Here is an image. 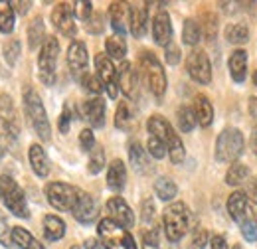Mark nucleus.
Returning a JSON list of instances; mask_svg holds the SVG:
<instances>
[{
    "mask_svg": "<svg viewBox=\"0 0 257 249\" xmlns=\"http://www.w3.org/2000/svg\"><path fill=\"white\" fill-rule=\"evenodd\" d=\"M162 225H164V233H166L168 241H172V243L180 241L190 225V212H188L186 204H182V202L170 204L162 214Z\"/></svg>",
    "mask_w": 257,
    "mask_h": 249,
    "instance_id": "obj_1",
    "label": "nucleus"
},
{
    "mask_svg": "<svg viewBox=\"0 0 257 249\" xmlns=\"http://www.w3.org/2000/svg\"><path fill=\"white\" fill-rule=\"evenodd\" d=\"M24 109H26L28 121L36 131V135L42 141H50V137H52L50 121H48V115H46V109H44V103H42L40 95L36 93L32 87L24 89Z\"/></svg>",
    "mask_w": 257,
    "mask_h": 249,
    "instance_id": "obj_2",
    "label": "nucleus"
},
{
    "mask_svg": "<svg viewBox=\"0 0 257 249\" xmlns=\"http://www.w3.org/2000/svg\"><path fill=\"white\" fill-rule=\"evenodd\" d=\"M0 202L16 216V218H30V210L26 204V196L18 182L10 174L0 176Z\"/></svg>",
    "mask_w": 257,
    "mask_h": 249,
    "instance_id": "obj_3",
    "label": "nucleus"
},
{
    "mask_svg": "<svg viewBox=\"0 0 257 249\" xmlns=\"http://www.w3.org/2000/svg\"><path fill=\"white\" fill-rule=\"evenodd\" d=\"M97 233L105 249H137L133 235L113 219L103 218L97 223Z\"/></svg>",
    "mask_w": 257,
    "mask_h": 249,
    "instance_id": "obj_4",
    "label": "nucleus"
},
{
    "mask_svg": "<svg viewBox=\"0 0 257 249\" xmlns=\"http://www.w3.org/2000/svg\"><path fill=\"white\" fill-rule=\"evenodd\" d=\"M139 63H141V73L145 77L149 91L157 99H162V95L166 93V75H164L161 62L157 60V56L153 52H143L139 58Z\"/></svg>",
    "mask_w": 257,
    "mask_h": 249,
    "instance_id": "obj_5",
    "label": "nucleus"
},
{
    "mask_svg": "<svg viewBox=\"0 0 257 249\" xmlns=\"http://www.w3.org/2000/svg\"><path fill=\"white\" fill-rule=\"evenodd\" d=\"M60 54V44L58 38L48 36L46 42L40 48L38 54V67H40V79L44 85H54L56 83V63Z\"/></svg>",
    "mask_w": 257,
    "mask_h": 249,
    "instance_id": "obj_6",
    "label": "nucleus"
},
{
    "mask_svg": "<svg viewBox=\"0 0 257 249\" xmlns=\"http://www.w3.org/2000/svg\"><path fill=\"white\" fill-rule=\"evenodd\" d=\"M243 135L239 129H224L216 141V160L218 162H235L243 153Z\"/></svg>",
    "mask_w": 257,
    "mask_h": 249,
    "instance_id": "obj_7",
    "label": "nucleus"
},
{
    "mask_svg": "<svg viewBox=\"0 0 257 249\" xmlns=\"http://www.w3.org/2000/svg\"><path fill=\"white\" fill-rule=\"evenodd\" d=\"M46 196H48V202L52 208H56L60 212H71L77 202L79 188L69 186L65 182H52L46 188Z\"/></svg>",
    "mask_w": 257,
    "mask_h": 249,
    "instance_id": "obj_8",
    "label": "nucleus"
},
{
    "mask_svg": "<svg viewBox=\"0 0 257 249\" xmlns=\"http://www.w3.org/2000/svg\"><path fill=\"white\" fill-rule=\"evenodd\" d=\"M186 71L196 83L208 85L212 81V65L204 50H192L186 58Z\"/></svg>",
    "mask_w": 257,
    "mask_h": 249,
    "instance_id": "obj_9",
    "label": "nucleus"
},
{
    "mask_svg": "<svg viewBox=\"0 0 257 249\" xmlns=\"http://www.w3.org/2000/svg\"><path fill=\"white\" fill-rule=\"evenodd\" d=\"M95 69H97V77L103 83V87L107 89L109 97L115 99L117 93H119V71L115 69L113 62L107 58V54L95 56Z\"/></svg>",
    "mask_w": 257,
    "mask_h": 249,
    "instance_id": "obj_10",
    "label": "nucleus"
},
{
    "mask_svg": "<svg viewBox=\"0 0 257 249\" xmlns=\"http://www.w3.org/2000/svg\"><path fill=\"white\" fill-rule=\"evenodd\" d=\"M52 22L58 28L60 34H64L65 38H73L77 26H75V6L69 2H60L54 6L52 10Z\"/></svg>",
    "mask_w": 257,
    "mask_h": 249,
    "instance_id": "obj_11",
    "label": "nucleus"
},
{
    "mask_svg": "<svg viewBox=\"0 0 257 249\" xmlns=\"http://www.w3.org/2000/svg\"><path fill=\"white\" fill-rule=\"evenodd\" d=\"M71 214L79 223H85V225L93 223L97 219V204L93 200V196L83 192V190H79V196H77V202H75Z\"/></svg>",
    "mask_w": 257,
    "mask_h": 249,
    "instance_id": "obj_12",
    "label": "nucleus"
},
{
    "mask_svg": "<svg viewBox=\"0 0 257 249\" xmlns=\"http://www.w3.org/2000/svg\"><path fill=\"white\" fill-rule=\"evenodd\" d=\"M128 28L135 38H143L149 28V2L128 6Z\"/></svg>",
    "mask_w": 257,
    "mask_h": 249,
    "instance_id": "obj_13",
    "label": "nucleus"
},
{
    "mask_svg": "<svg viewBox=\"0 0 257 249\" xmlns=\"http://www.w3.org/2000/svg\"><path fill=\"white\" fill-rule=\"evenodd\" d=\"M107 212H109V219H113L115 223L123 225L125 229L133 227V223H135L133 210L128 208L127 202H125L121 196H113V198L107 202Z\"/></svg>",
    "mask_w": 257,
    "mask_h": 249,
    "instance_id": "obj_14",
    "label": "nucleus"
},
{
    "mask_svg": "<svg viewBox=\"0 0 257 249\" xmlns=\"http://www.w3.org/2000/svg\"><path fill=\"white\" fill-rule=\"evenodd\" d=\"M87 48L83 42L75 40L69 44L67 48V65L71 69V73L77 77V75H83V71L87 69Z\"/></svg>",
    "mask_w": 257,
    "mask_h": 249,
    "instance_id": "obj_15",
    "label": "nucleus"
},
{
    "mask_svg": "<svg viewBox=\"0 0 257 249\" xmlns=\"http://www.w3.org/2000/svg\"><path fill=\"white\" fill-rule=\"evenodd\" d=\"M119 71V87L121 91L127 95L128 99H137L139 97V73L133 69V63L123 62Z\"/></svg>",
    "mask_w": 257,
    "mask_h": 249,
    "instance_id": "obj_16",
    "label": "nucleus"
},
{
    "mask_svg": "<svg viewBox=\"0 0 257 249\" xmlns=\"http://www.w3.org/2000/svg\"><path fill=\"white\" fill-rule=\"evenodd\" d=\"M153 38L159 46H164V48L172 44V22H170L168 12L159 10L157 16L153 18Z\"/></svg>",
    "mask_w": 257,
    "mask_h": 249,
    "instance_id": "obj_17",
    "label": "nucleus"
},
{
    "mask_svg": "<svg viewBox=\"0 0 257 249\" xmlns=\"http://www.w3.org/2000/svg\"><path fill=\"white\" fill-rule=\"evenodd\" d=\"M147 129H149V133H151V137H157L159 141H162L164 145H166V151H168V145L178 137L176 133H174V129L170 127V123L161 117V115H153L151 119H149V123H147Z\"/></svg>",
    "mask_w": 257,
    "mask_h": 249,
    "instance_id": "obj_18",
    "label": "nucleus"
},
{
    "mask_svg": "<svg viewBox=\"0 0 257 249\" xmlns=\"http://www.w3.org/2000/svg\"><path fill=\"white\" fill-rule=\"evenodd\" d=\"M227 214L233 221H243L245 218L251 216V210H249V202H247V196L243 192H233L229 198H227Z\"/></svg>",
    "mask_w": 257,
    "mask_h": 249,
    "instance_id": "obj_19",
    "label": "nucleus"
},
{
    "mask_svg": "<svg viewBox=\"0 0 257 249\" xmlns=\"http://www.w3.org/2000/svg\"><path fill=\"white\" fill-rule=\"evenodd\" d=\"M81 109H83V117L93 129H101L105 125V101L101 97L87 99Z\"/></svg>",
    "mask_w": 257,
    "mask_h": 249,
    "instance_id": "obj_20",
    "label": "nucleus"
},
{
    "mask_svg": "<svg viewBox=\"0 0 257 249\" xmlns=\"http://www.w3.org/2000/svg\"><path fill=\"white\" fill-rule=\"evenodd\" d=\"M227 67H229L231 79H233L235 83H243L245 73H247V52H245V50H235V52H231Z\"/></svg>",
    "mask_w": 257,
    "mask_h": 249,
    "instance_id": "obj_21",
    "label": "nucleus"
},
{
    "mask_svg": "<svg viewBox=\"0 0 257 249\" xmlns=\"http://www.w3.org/2000/svg\"><path fill=\"white\" fill-rule=\"evenodd\" d=\"M127 184V168H125V162L123 160H113L109 164V170H107V186L111 188L113 192H121Z\"/></svg>",
    "mask_w": 257,
    "mask_h": 249,
    "instance_id": "obj_22",
    "label": "nucleus"
},
{
    "mask_svg": "<svg viewBox=\"0 0 257 249\" xmlns=\"http://www.w3.org/2000/svg\"><path fill=\"white\" fill-rule=\"evenodd\" d=\"M109 16H111V26L115 30V36H125L128 20V4L113 2L111 8H109Z\"/></svg>",
    "mask_w": 257,
    "mask_h": 249,
    "instance_id": "obj_23",
    "label": "nucleus"
},
{
    "mask_svg": "<svg viewBox=\"0 0 257 249\" xmlns=\"http://www.w3.org/2000/svg\"><path fill=\"white\" fill-rule=\"evenodd\" d=\"M28 158H30V166H32L36 176L46 178L50 174V160H48L46 151L42 149V145H32L30 153H28Z\"/></svg>",
    "mask_w": 257,
    "mask_h": 249,
    "instance_id": "obj_24",
    "label": "nucleus"
},
{
    "mask_svg": "<svg viewBox=\"0 0 257 249\" xmlns=\"http://www.w3.org/2000/svg\"><path fill=\"white\" fill-rule=\"evenodd\" d=\"M194 115L200 127H210L214 121V107L206 95H196L194 99Z\"/></svg>",
    "mask_w": 257,
    "mask_h": 249,
    "instance_id": "obj_25",
    "label": "nucleus"
},
{
    "mask_svg": "<svg viewBox=\"0 0 257 249\" xmlns=\"http://www.w3.org/2000/svg\"><path fill=\"white\" fill-rule=\"evenodd\" d=\"M128 160L133 164V168L139 172V174H147L151 170L149 166V158H147V151L141 147L139 141H133L128 145Z\"/></svg>",
    "mask_w": 257,
    "mask_h": 249,
    "instance_id": "obj_26",
    "label": "nucleus"
},
{
    "mask_svg": "<svg viewBox=\"0 0 257 249\" xmlns=\"http://www.w3.org/2000/svg\"><path fill=\"white\" fill-rule=\"evenodd\" d=\"M44 235L48 241H58L65 235V223L62 218L50 214L44 218Z\"/></svg>",
    "mask_w": 257,
    "mask_h": 249,
    "instance_id": "obj_27",
    "label": "nucleus"
},
{
    "mask_svg": "<svg viewBox=\"0 0 257 249\" xmlns=\"http://www.w3.org/2000/svg\"><path fill=\"white\" fill-rule=\"evenodd\" d=\"M12 243L18 249H46L24 227H12Z\"/></svg>",
    "mask_w": 257,
    "mask_h": 249,
    "instance_id": "obj_28",
    "label": "nucleus"
},
{
    "mask_svg": "<svg viewBox=\"0 0 257 249\" xmlns=\"http://www.w3.org/2000/svg\"><path fill=\"white\" fill-rule=\"evenodd\" d=\"M105 50L109 60H123L127 54V42L123 36H111L105 42Z\"/></svg>",
    "mask_w": 257,
    "mask_h": 249,
    "instance_id": "obj_29",
    "label": "nucleus"
},
{
    "mask_svg": "<svg viewBox=\"0 0 257 249\" xmlns=\"http://www.w3.org/2000/svg\"><path fill=\"white\" fill-rule=\"evenodd\" d=\"M247 176H249V170H247L245 164H241V162H231V166H229L227 172H225V184H229V186H239V184H243V182L247 180Z\"/></svg>",
    "mask_w": 257,
    "mask_h": 249,
    "instance_id": "obj_30",
    "label": "nucleus"
},
{
    "mask_svg": "<svg viewBox=\"0 0 257 249\" xmlns=\"http://www.w3.org/2000/svg\"><path fill=\"white\" fill-rule=\"evenodd\" d=\"M133 123H135V117H133V111H131L128 103L121 101L119 107H117V113H115V127L121 129V131H131Z\"/></svg>",
    "mask_w": 257,
    "mask_h": 249,
    "instance_id": "obj_31",
    "label": "nucleus"
},
{
    "mask_svg": "<svg viewBox=\"0 0 257 249\" xmlns=\"http://www.w3.org/2000/svg\"><path fill=\"white\" fill-rule=\"evenodd\" d=\"M155 192H157V196L161 198L162 202H170V200H174L178 188H176V184H174L170 178L161 176V178H157V182H155Z\"/></svg>",
    "mask_w": 257,
    "mask_h": 249,
    "instance_id": "obj_32",
    "label": "nucleus"
},
{
    "mask_svg": "<svg viewBox=\"0 0 257 249\" xmlns=\"http://www.w3.org/2000/svg\"><path fill=\"white\" fill-rule=\"evenodd\" d=\"M225 40L229 44H235V46L245 44L249 40V30H247L245 24H229L225 28Z\"/></svg>",
    "mask_w": 257,
    "mask_h": 249,
    "instance_id": "obj_33",
    "label": "nucleus"
},
{
    "mask_svg": "<svg viewBox=\"0 0 257 249\" xmlns=\"http://www.w3.org/2000/svg\"><path fill=\"white\" fill-rule=\"evenodd\" d=\"M182 40H184V44H188V46H196V44H200V40H202V28L198 26V22H196V20L188 18V20L184 22V28H182Z\"/></svg>",
    "mask_w": 257,
    "mask_h": 249,
    "instance_id": "obj_34",
    "label": "nucleus"
},
{
    "mask_svg": "<svg viewBox=\"0 0 257 249\" xmlns=\"http://www.w3.org/2000/svg\"><path fill=\"white\" fill-rule=\"evenodd\" d=\"M14 30V8L10 2H0V32L10 34Z\"/></svg>",
    "mask_w": 257,
    "mask_h": 249,
    "instance_id": "obj_35",
    "label": "nucleus"
},
{
    "mask_svg": "<svg viewBox=\"0 0 257 249\" xmlns=\"http://www.w3.org/2000/svg\"><path fill=\"white\" fill-rule=\"evenodd\" d=\"M44 42H46V38H44V22H42V18H34L30 22V26H28V44H30L32 50H36Z\"/></svg>",
    "mask_w": 257,
    "mask_h": 249,
    "instance_id": "obj_36",
    "label": "nucleus"
},
{
    "mask_svg": "<svg viewBox=\"0 0 257 249\" xmlns=\"http://www.w3.org/2000/svg\"><path fill=\"white\" fill-rule=\"evenodd\" d=\"M176 119H178V127L182 133H190L194 127H196V115L190 107H180L178 113H176Z\"/></svg>",
    "mask_w": 257,
    "mask_h": 249,
    "instance_id": "obj_37",
    "label": "nucleus"
},
{
    "mask_svg": "<svg viewBox=\"0 0 257 249\" xmlns=\"http://www.w3.org/2000/svg\"><path fill=\"white\" fill-rule=\"evenodd\" d=\"M103 168H105V151H103L101 147H95V149L89 153L87 170H89V174H99Z\"/></svg>",
    "mask_w": 257,
    "mask_h": 249,
    "instance_id": "obj_38",
    "label": "nucleus"
},
{
    "mask_svg": "<svg viewBox=\"0 0 257 249\" xmlns=\"http://www.w3.org/2000/svg\"><path fill=\"white\" fill-rule=\"evenodd\" d=\"M239 229H241V233L247 241H257V221L253 218V214L243 221H239Z\"/></svg>",
    "mask_w": 257,
    "mask_h": 249,
    "instance_id": "obj_39",
    "label": "nucleus"
},
{
    "mask_svg": "<svg viewBox=\"0 0 257 249\" xmlns=\"http://www.w3.org/2000/svg\"><path fill=\"white\" fill-rule=\"evenodd\" d=\"M81 85H83V89H87L89 93L99 95L101 91H103V83L99 81V77H97V75H91V73H87V71L81 75Z\"/></svg>",
    "mask_w": 257,
    "mask_h": 249,
    "instance_id": "obj_40",
    "label": "nucleus"
},
{
    "mask_svg": "<svg viewBox=\"0 0 257 249\" xmlns=\"http://www.w3.org/2000/svg\"><path fill=\"white\" fill-rule=\"evenodd\" d=\"M143 249H161V239H159V229H147L143 233Z\"/></svg>",
    "mask_w": 257,
    "mask_h": 249,
    "instance_id": "obj_41",
    "label": "nucleus"
},
{
    "mask_svg": "<svg viewBox=\"0 0 257 249\" xmlns=\"http://www.w3.org/2000/svg\"><path fill=\"white\" fill-rule=\"evenodd\" d=\"M147 149H149V155L153 158H164V155H166V145L162 141H159L157 137H149Z\"/></svg>",
    "mask_w": 257,
    "mask_h": 249,
    "instance_id": "obj_42",
    "label": "nucleus"
},
{
    "mask_svg": "<svg viewBox=\"0 0 257 249\" xmlns=\"http://www.w3.org/2000/svg\"><path fill=\"white\" fill-rule=\"evenodd\" d=\"M18 54H20V42L18 40H10V42L4 44V58H6V62L10 63V65L16 63Z\"/></svg>",
    "mask_w": 257,
    "mask_h": 249,
    "instance_id": "obj_43",
    "label": "nucleus"
},
{
    "mask_svg": "<svg viewBox=\"0 0 257 249\" xmlns=\"http://www.w3.org/2000/svg\"><path fill=\"white\" fill-rule=\"evenodd\" d=\"M71 121H73V107H71V103L67 101V103L64 105L62 115H60V123H58V127H60V133H67V131H69V125H71Z\"/></svg>",
    "mask_w": 257,
    "mask_h": 249,
    "instance_id": "obj_44",
    "label": "nucleus"
},
{
    "mask_svg": "<svg viewBox=\"0 0 257 249\" xmlns=\"http://www.w3.org/2000/svg\"><path fill=\"white\" fill-rule=\"evenodd\" d=\"M79 145H81V149L87 151V153H91V151L95 149V137H93V131H91V129H83V131L79 133Z\"/></svg>",
    "mask_w": 257,
    "mask_h": 249,
    "instance_id": "obj_45",
    "label": "nucleus"
},
{
    "mask_svg": "<svg viewBox=\"0 0 257 249\" xmlns=\"http://www.w3.org/2000/svg\"><path fill=\"white\" fill-rule=\"evenodd\" d=\"M0 243L4 247H10L12 245V229L8 225V221L4 216H0Z\"/></svg>",
    "mask_w": 257,
    "mask_h": 249,
    "instance_id": "obj_46",
    "label": "nucleus"
},
{
    "mask_svg": "<svg viewBox=\"0 0 257 249\" xmlns=\"http://www.w3.org/2000/svg\"><path fill=\"white\" fill-rule=\"evenodd\" d=\"M206 243H208V233H206L204 229H196L188 249H204L206 247Z\"/></svg>",
    "mask_w": 257,
    "mask_h": 249,
    "instance_id": "obj_47",
    "label": "nucleus"
},
{
    "mask_svg": "<svg viewBox=\"0 0 257 249\" xmlns=\"http://www.w3.org/2000/svg\"><path fill=\"white\" fill-rule=\"evenodd\" d=\"M75 8H77V12H79V18H81L83 22H89V18H91V10H93V4H91V2H77V4H75Z\"/></svg>",
    "mask_w": 257,
    "mask_h": 249,
    "instance_id": "obj_48",
    "label": "nucleus"
},
{
    "mask_svg": "<svg viewBox=\"0 0 257 249\" xmlns=\"http://www.w3.org/2000/svg\"><path fill=\"white\" fill-rule=\"evenodd\" d=\"M166 62L170 63V65H176V63L180 62V50H178V46H174V44H168L166 46Z\"/></svg>",
    "mask_w": 257,
    "mask_h": 249,
    "instance_id": "obj_49",
    "label": "nucleus"
},
{
    "mask_svg": "<svg viewBox=\"0 0 257 249\" xmlns=\"http://www.w3.org/2000/svg\"><path fill=\"white\" fill-rule=\"evenodd\" d=\"M153 218H155V204H153V200H145L143 202V221L151 223Z\"/></svg>",
    "mask_w": 257,
    "mask_h": 249,
    "instance_id": "obj_50",
    "label": "nucleus"
},
{
    "mask_svg": "<svg viewBox=\"0 0 257 249\" xmlns=\"http://www.w3.org/2000/svg\"><path fill=\"white\" fill-rule=\"evenodd\" d=\"M206 18V36H208V40H212L214 38V34H216V28H218V22H216V18L212 16V14H206L204 16Z\"/></svg>",
    "mask_w": 257,
    "mask_h": 249,
    "instance_id": "obj_51",
    "label": "nucleus"
},
{
    "mask_svg": "<svg viewBox=\"0 0 257 249\" xmlns=\"http://www.w3.org/2000/svg\"><path fill=\"white\" fill-rule=\"evenodd\" d=\"M103 18L101 16H93V18H89V22H87V30L91 32V34H101L103 32Z\"/></svg>",
    "mask_w": 257,
    "mask_h": 249,
    "instance_id": "obj_52",
    "label": "nucleus"
},
{
    "mask_svg": "<svg viewBox=\"0 0 257 249\" xmlns=\"http://www.w3.org/2000/svg\"><path fill=\"white\" fill-rule=\"evenodd\" d=\"M10 4L14 6V10H16L20 16H24V14L30 10V6H32V2H18V0H16V2H10Z\"/></svg>",
    "mask_w": 257,
    "mask_h": 249,
    "instance_id": "obj_53",
    "label": "nucleus"
},
{
    "mask_svg": "<svg viewBox=\"0 0 257 249\" xmlns=\"http://www.w3.org/2000/svg\"><path fill=\"white\" fill-rule=\"evenodd\" d=\"M210 247L212 249H227V243H225L224 235H214L212 241H210Z\"/></svg>",
    "mask_w": 257,
    "mask_h": 249,
    "instance_id": "obj_54",
    "label": "nucleus"
},
{
    "mask_svg": "<svg viewBox=\"0 0 257 249\" xmlns=\"http://www.w3.org/2000/svg\"><path fill=\"white\" fill-rule=\"evenodd\" d=\"M85 249H103V243L97 241L95 237H89V239L85 241Z\"/></svg>",
    "mask_w": 257,
    "mask_h": 249,
    "instance_id": "obj_55",
    "label": "nucleus"
},
{
    "mask_svg": "<svg viewBox=\"0 0 257 249\" xmlns=\"http://www.w3.org/2000/svg\"><path fill=\"white\" fill-rule=\"evenodd\" d=\"M249 113L253 119H257V97H251V101H249Z\"/></svg>",
    "mask_w": 257,
    "mask_h": 249,
    "instance_id": "obj_56",
    "label": "nucleus"
},
{
    "mask_svg": "<svg viewBox=\"0 0 257 249\" xmlns=\"http://www.w3.org/2000/svg\"><path fill=\"white\" fill-rule=\"evenodd\" d=\"M251 149H253V153L257 155V127L253 129V133H251Z\"/></svg>",
    "mask_w": 257,
    "mask_h": 249,
    "instance_id": "obj_57",
    "label": "nucleus"
},
{
    "mask_svg": "<svg viewBox=\"0 0 257 249\" xmlns=\"http://www.w3.org/2000/svg\"><path fill=\"white\" fill-rule=\"evenodd\" d=\"M253 83L257 85V69H255V73H253Z\"/></svg>",
    "mask_w": 257,
    "mask_h": 249,
    "instance_id": "obj_58",
    "label": "nucleus"
},
{
    "mask_svg": "<svg viewBox=\"0 0 257 249\" xmlns=\"http://www.w3.org/2000/svg\"><path fill=\"white\" fill-rule=\"evenodd\" d=\"M231 249H241V245H233Z\"/></svg>",
    "mask_w": 257,
    "mask_h": 249,
    "instance_id": "obj_59",
    "label": "nucleus"
},
{
    "mask_svg": "<svg viewBox=\"0 0 257 249\" xmlns=\"http://www.w3.org/2000/svg\"><path fill=\"white\" fill-rule=\"evenodd\" d=\"M69 249H81L79 245H73V247H69Z\"/></svg>",
    "mask_w": 257,
    "mask_h": 249,
    "instance_id": "obj_60",
    "label": "nucleus"
},
{
    "mask_svg": "<svg viewBox=\"0 0 257 249\" xmlns=\"http://www.w3.org/2000/svg\"><path fill=\"white\" fill-rule=\"evenodd\" d=\"M2 153H4V151H2V147H0V158H2Z\"/></svg>",
    "mask_w": 257,
    "mask_h": 249,
    "instance_id": "obj_61",
    "label": "nucleus"
}]
</instances>
